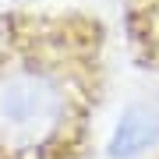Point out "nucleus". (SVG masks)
Returning a JSON list of instances; mask_svg holds the SVG:
<instances>
[{"mask_svg": "<svg viewBox=\"0 0 159 159\" xmlns=\"http://www.w3.org/2000/svg\"><path fill=\"white\" fill-rule=\"evenodd\" d=\"M152 148H159V106L152 102L124 106L106 138V159H142Z\"/></svg>", "mask_w": 159, "mask_h": 159, "instance_id": "nucleus-2", "label": "nucleus"}, {"mask_svg": "<svg viewBox=\"0 0 159 159\" xmlns=\"http://www.w3.org/2000/svg\"><path fill=\"white\" fill-rule=\"evenodd\" d=\"M71 117V89L43 64L0 67V152H39L64 131Z\"/></svg>", "mask_w": 159, "mask_h": 159, "instance_id": "nucleus-1", "label": "nucleus"}]
</instances>
